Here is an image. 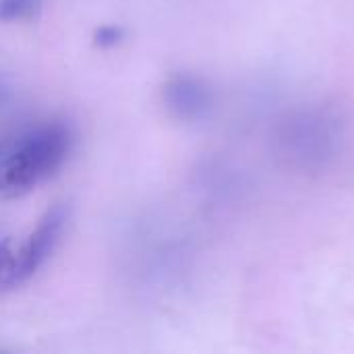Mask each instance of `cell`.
I'll list each match as a JSON object with an SVG mask.
<instances>
[{
  "instance_id": "5b68a950",
  "label": "cell",
  "mask_w": 354,
  "mask_h": 354,
  "mask_svg": "<svg viewBox=\"0 0 354 354\" xmlns=\"http://www.w3.org/2000/svg\"><path fill=\"white\" fill-rule=\"evenodd\" d=\"M17 286V249L12 239H4L0 243V292H6Z\"/></svg>"
},
{
  "instance_id": "6da1fadb",
  "label": "cell",
  "mask_w": 354,
  "mask_h": 354,
  "mask_svg": "<svg viewBox=\"0 0 354 354\" xmlns=\"http://www.w3.org/2000/svg\"><path fill=\"white\" fill-rule=\"evenodd\" d=\"M344 122L330 108H307L292 114L278 133L282 156L303 170H322L342 151Z\"/></svg>"
},
{
  "instance_id": "3957f363",
  "label": "cell",
  "mask_w": 354,
  "mask_h": 354,
  "mask_svg": "<svg viewBox=\"0 0 354 354\" xmlns=\"http://www.w3.org/2000/svg\"><path fill=\"white\" fill-rule=\"evenodd\" d=\"M64 224H66V207L62 203L50 207L41 216L35 230L17 249V280H19V284L29 280L39 270V266L50 257V253L58 245Z\"/></svg>"
},
{
  "instance_id": "52a82bcc",
  "label": "cell",
  "mask_w": 354,
  "mask_h": 354,
  "mask_svg": "<svg viewBox=\"0 0 354 354\" xmlns=\"http://www.w3.org/2000/svg\"><path fill=\"white\" fill-rule=\"evenodd\" d=\"M120 39H122V29L116 27V25H104V27H100V29L95 31V41H97V46H104V48L116 46Z\"/></svg>"
},
{
  "instance_id": "8992f818",
  "label": "cell",
  "mask_w": 354,
  "mask_h": 354,
  "mask_svg": "<svg viewBox=\"0 0 354 354\" xmlns=\"http://www.w3.org/2000/svg\"><path fill=\"white\" fill-rule=\"evenodd\" d=\"M41 0H0V21L29 19L37 12Z\"/></svg>"
},
{
  "instance_id": "ba28073f",
  "label": "cell",
  "mask_w": 354,
  "mask_h": 354,
  "mask_svg": "<svg viewBox=\"0 0 354 354\" xmlns=\"http://www.w3.org/2000/svg\"><path fill=\"white\" fill-rule=\"evenodd\" d=\"M0 102H2V89H0Z\"/></svg>"
},
{
  "instance_id": "277c9868",
  "label": "cell",
  "mask_w": 354,
  "mask_h": 354,
  "mask_svg": "<svg viewBox=\"0 0 354 354\" xmlns=\"http://www.w3.org/2000/svg\"><path fill=\"white\" fill-rule=\"evenodd\" d=\"M166 100H168V106L178 116L197 118L209 108L212 93L201 81L193 77H176L166 89Z\"/></svg>"
},
{
  "instance_id": "7a4b0ae2",
  "label": "cell",
  "mask_w": 354,
  "mask_h": 354,
  "mask_svg": "<svg viewBox=\"0 0 354 354\" xmlns=\"http://www.w3.org/2000/svg\"><path fill=\"white\" fill-rule=\"evenodd\" d=\"M68 131L62 124L44 127L21 141V145L0 160V199L25 195L48 178L68 153Z\"/></svg>"
}]
</instances>
